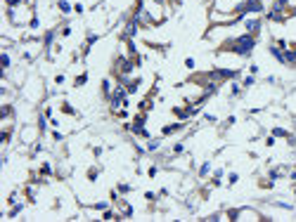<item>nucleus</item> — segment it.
<instances>
[{
	"mask_svg": "<svg viewBox=\"0 0 296 222\" xmlns=\"http://www.w3.org/2000/svg\"><path fill=\"white\" fill-rule=\"evenodd\" d=\"M251 48H254V38H251V36H242L239 40L230 43V50H235L237 55H249Z\"/></svg>",
	"mask_w": 296,
	"mask_h": 222,
	"instance_id": "nucleus-1",
	"label": "nucleus"
}]
</instances>
